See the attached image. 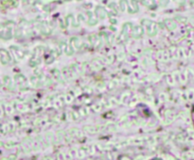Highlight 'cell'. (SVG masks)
Returning <instances> with one entry per match:
<instances>
[{
    "label": "cell",
    "instance_id": "obj_1",
    "mask_svg": "<svg viewBox=\"0 0 194 160\" xmlns=\"http://www.w3.org/2000/svg\"><path fill=\"white\" fill-rule=\"evenodd\" d=\"M16 159V155L15 154H11L8 157V160H15Z\"/></svg>",
    "mask_w": 194,
    "mask_h": 160
},
{
    "label": "cell",
    "instance_id": "obj_2",
    "mask_svg": "<svg viewBox=\"0 0 194 160\" xmlns=\"http://www.w3.org/2000/svg\"><path fill=\"white\" fill-rule=\"evenodd\" d=\"M0 160H8V158H2V159H0Z\"/></svg>",
    "mask_w": 194,
    "mask_h": 160
}]
</instances>
